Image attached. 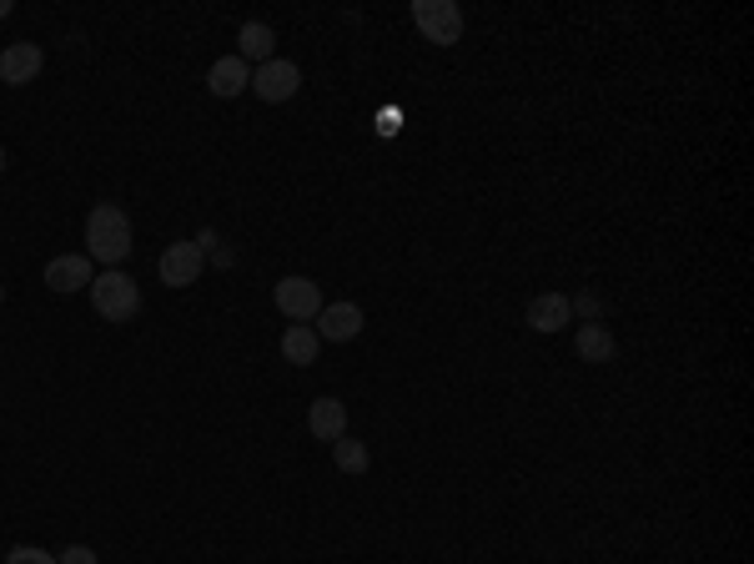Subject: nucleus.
Here are the masks:
<instances>
[{"label": "nucleus", "instance_id": "20", "mask_svg": "<svg viewBox=\"0 0 754 564\" xmlns=\"http://www.w3.org/2000/svg\"><path fill=\"white\" fill-rule=\"evenodd\" d=\"M15 11V5H11V0H0V21H5V15H11Z\"/></svg>", "mask_w": 754, "mask_h": 564}, {"label": "nucleus", "instance_id": "8", "mask_svg": "<svg viewBox=\"0 0 754 564\" xmlns=\"http://www.w3.org/2000/svg\"><path fill=\"white\" fill-rule=\"evenodd\" d=\"M312 333H318L322 343H353V338L363 333V308H357V302H322Z\"/></svg>", "mask_w": 754, "mask_h": 564}, {"label": "nucleus", "instance_id": "1", "mask_svg": "<svg viewBox=\"0 0 754 564\" xmlns=\"http://www.w3.org/2000/svg\"><path fill=\"white\" fill-rule=\"evenodd\" d=\"M131 217L121 212L117 202H96L86 212V257L91 263H107V267H121L131 257Z\"/></svg>", "mask_w": 754, "mask_h": 564}, {"label": "nucleus", "instance_id": "10", "mask_svg": "<svg viewBox=\"0 0 754 564\" xmlns=\"http://www.w3.org/2000/svg\"><path fill=\"white\" fill-rule=\"evenodd\" d=\"M91 283H96L91 257H81V253H60L46 263V288L51 292H81V288H91Z\"/></svg>", "mask_w": 754, "mask_h": 564}, {"label": "nucleus", "instance_id": "7", "mask_svg": "<svg viewBox=\"0 0 754 564\" xmlns=\"http://www.w3.org/2000/svg\"><path fill=\"white\" fill-rule=\"evenodd\" d=\"M41 66H46V51L36 41H15V46L0 51V81L5 86H31L41 76Z\"/></svg>", "mask_w": 754, "mask_h": 564}, {"label": "nucleus", "instance_id": "14", "mask_svg": "<svg viewBox=\"0 0 754 564\" xmlns=\"http://www.w3.org/2000/svg\"><path fill=\"white\" fill-rule=\"evenodd\" d=\"M318 353H322V338L312 333V323H292L282 333V358L287 363H297V368H312V363H318Z\"/></svg>", "mask_w": 754, "mask_h": 564}, {"label": "nucleus", "instance_id": "22", "mask_svg": "<svg viewBox=\"0 0 754 564\" xmlns=\"http://www.w3.org/2000/svg\"><path fill=\"white\" fill-rule=\"evenodd\" d=\"M0 302H5V288H0Z\"/></svg>", "mask_w": 754, "mask_h": 564}, {"label": "nucleus", "instance_id": "17", "mask_svg": "<svg viewBox=\"0 0 754 564\" xmlns=\"http://www.w3.org/2000/svg\"><path fill=\"white\" fill-rule=\"evenodd\" d=\"M5 564H56V554L36 550V544H15V550H5Z\"/></svg>", "mask_w": 754, "mask_h": 564}, {"label": "nucleus", "instance_id": "2", "mask_svg": "<svg viewBox=\"0 0 754 564\" xmlns=\"http://www.w3.org/2000/svg\"><path fill=\"white\" fill-rule=\"evenodd\" d=\"M86 292H91L96 318H107V323H131V318L142 312V288H136V277H126L121 267L101 273Z\"/></svg>", "mask_w": 754, "mask_h": 564}, {"label": "nucleus", "instance_id": "4", "mask_svg": "<svg viewBox=\"0 0 754 564\" xmlns=\"http://www.w3.org/2000/svg\"><path fill=\"white\" fill-rule=\"evenodd\" d=\"M252 91H257L267 107H282V101H292L297 91H302V71H297L292 60L271 56L267 66H252Z\"/></svg>", "mask_w": 754, "mask_h": 564}, {"label": "nucleus", "instance_id": "11", "mask_svg": "<svg viewBox=\"0 0 754 564\" xmlns=\"http://www.w3.org/2000/svg\"><path fill=\"white\" fill-rule=\"evenodd\" d=\"M564 323H574V308H568L564 292H539V298L529 302L533 333H564Z\"/></svg>", "mask_w": 754, "mask_h": 564}, {"label": "nucleus", "instance_id": "13", "mask_svg": "<svg viewBox=\"0 0 754 564\" xmlns=\"http://www.w3.org/2000/svg\"><path fill=\"white\" fill-rule=\"evenodd\" d=\"M236 56L247 60H257V66H267L271 56H277V31H271L267 21H242V31H236Z\"/></svg>", "mask_w": 754, "mask_h": 564}, {"label": "nucleus", "instance_id": "15", "mask_svg": "<svg viewBox=\"0 0 754 564\" xmlns=\"http://www.w3.org/2000/svg\"><path fill=\"white\" fill-rule=\"evenodd\" d=\"M574 353L584 363H613V353H619V343H613V333L603 323H584L574 338Z\"/></svg>", "mask_w": 754, "mask_h": 564}, {"label": "nucleus", "instance_id": "12", "mask_svg": "<svg viewBox=\"0 0 754 564\" xmlns=\"http://www.w3.org/2000/svg\"><path fill=\"white\" fill-rule=\"evenodd\" d=\"M207 86H212V97H242L252 86V66L242 56H222V60H212V71H207Z\"/></svg>", "mask_w": 754, "mask_h": 564}, {"label": "nucleus", "instance_id": "18", "mask_svg": "<svg viewBox=\"0 0 754 564\" xmlns=\"http://www.w3.org/2000/svg\"><path fill=\"white\" fill-rule=\"evenodd\" d=\"M568 308H574V312H584L589 323H599V298H594V292H584V298H568Z\"/></svg>", "mask_w": 754, "mask_h": 564}, {"label": "nucleus", "instance_id": "5", "mask_svg": "<svg viewBox=\"0 0 754 564\" xmlns=\"http://www.w3.org/2000/svg\"><path fill=\"white\" fill-rule=\"evenodd\" d=\"M271 302H277L282 318H292V323H318V312H322V292L312 277H282V283L271 288Z\"/></svg>", "mask_w": 754, "mask_h": 564}, {"label": "nucleus", "instance_id": "16", "mask_svg": "<svg viewBox=\"0 0 754 564\" xmlns=\"http://www.w3.org/2000/svg\"><path fill=\"white\" fill-rule=\"evenodd\" d=\"M332 464H337L342 474H367V468H373V449H367L363 439H347V433H342L337 444H332Z\"/></svg>", "mask_w": 754, "mask_h": 564}, {"label": "nucleus", "instance_id": "3", "mask_svg": "<svg viewBox=\"0 0 754 564\" xmlns=\"http://www.w3.org/2000/svg\"><path fill=\"white\" fill-rule=\"evenodd\" d=\"M413 25H418V36L433 41V46H458L463 41L458 0H413Z\"/></svg>", "mask_w": 754, "mask_h": 564}, {"label": "nucleus", "instance_id": "6", "mask_svg": "<svg viewBox=\"0 0 754 564\" xmlns=\"http://www.w3.org/2000/svg\"><path fill=\"white\" fill-rule=\"evenodd\" d=\"M201 267H207V253L197 242H171L162 263H156V273H162L166 288H191V283H201Z\"/></svg>", "mask_w": 754, "mask_h": 564}, {"label": "nucleus", "instance_id": "9", "mask_svg": "<svg viewBox=\"0 0 754 564\" xmlns=\"http://www.w3.org/2000/svg\"><path fill=\"white\" fill-rule=\"evenodd\" d=\"M307 433L322 439V444H337L342 433H347V403L332 394L312 398V403H307Z\"/></svg>", "mask_w": 754, "mask_h": 564}, {"label": "nucleus", "instance_id": "21", "mask_svg": "<svg viewBox=\"0 0 754 564\" xmlns=\"http://www.w3.org/2000/svg\"><path fill=\"white\" fill-rule=\"evenodd\" d=\"M0 172H5V146H0Z\"/></svg>", "mask_w": 754, "mask_h": 564}, {"label": "nucleus", "instance_id": "19", "mask_svg": "<svg viewBox=\"0 0 754 564\" xmlns=\"http://www.w3.org/2000/svg\"><path fill=\"white\" fill-rule=\"evenodd\" d=\"M56 564H96V550H86V544H71L66 554H56Z\"/></svg>", "mask_w": 754, "mask_h": 564}]
</instances>
